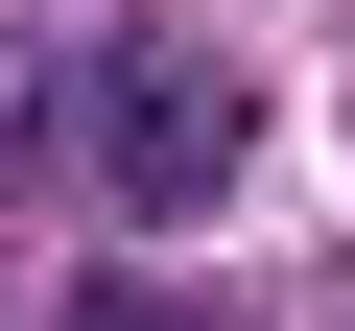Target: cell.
Segmentation results:
<instances>
[{
	"label": "cell",
	"mask_w": 355,
	"mask_h": 331,
	"mask_svg": "<svg viewBox=\"0 0 355 331\" xmlns=\"http://www.w3.org/2000/svg\"><path fill=\"white\" fill-rule=\"evenodd\" d=\"M71 331H237V307H190V284H95Z\"/></svg>",
	"instance_id": "cell-2"
},
{
	"label": "cell",
	"mask_w": 355,
	"mask_h": 331,
	"mask_svg": "<svg viewBox=\"0 0 355 331\" xmlns=\"http://www.w3.org/2000/svg\"><path fill=\"white\" fill-rule=\"evenodd\" d=\"M71 166L119 190V237H166V213H214L237 166H261V95H237L190 24H95V48H71Z\"/></svg>",
	"instance_id": "cell-1"
}]
</instances>
